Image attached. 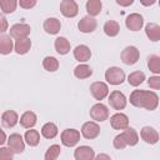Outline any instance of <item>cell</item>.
<instances>
[{
  "mask_svg": "<svg viewBox=\"0 0 160 160\" xmlns=\"http://www.w3.org/2000/svg\"><path fill=\"white\" fill-rule=\"evenodd\" d=\"M125 25L131 31H139V30H141V28L144 25V18H142V15H140L138 12L129 14L125 19Z\"/></svg>",
  "mask_w": 160,
  "mask_h": 160,
  "instance_id": "obj_11",
  "label": "cell"
},
{
  "mask_svg": "<svg viewBox=\"0 0 160 160\" xmlns=\"http://www.w3.org/2000/svg\"><path fill=\"white\" fill-rule=\"evenodd\" d=\"M74 58L79 62H85L91 58V50L86 45H78L74 49Z\"/></svg>",
  "mask_w": 160,
  "mask_h": 160,
  "instance_id": "obj_19",
  "label": "cell"
},
{
  "mask_svg": "<svg viewBox=\"0 0 160 160\" xmlns=\"http://www.w3.org/2000/svg\"><path fill=\"white\" fill-rule=\"evenodd\" d=\"M110 125L115 130H125L129 128V118L122 112H116L110 118Z\"/></svg>",
  "mask_w": 160,
  "mask_h": 160,
  "instance_id": "obj_13",
  "label": "cell"
},
{
  "mask_svg": "<svg viewBox=\"0 0 160 160\" xmlns=\"http://www.w3.org/2000/svg\"><path fill=\"white\" fill-rule=\"evenodd\" d=\"M90 116H91L92 120H95V122L96 121H99V122L105 121L109 118V109L102 102H98V104H95V105L91 106V109H90Z\"/></svg>",
  "mask_w": 160,
  "mask_h": 160,
  "instance_id": "obj_7",
  "label": "cell"
},
{
  "mask_svg": "<svg viewBox=\"0 0 160 160\" xmlns=\"http://www.w3.org/2000/svg\"><path fill=\"white\" fill-rule=\"evenodd\" d=\"M19 121H20V125H21L24 129H32V128L35 126L36 121H38V116H36V114L32 112V111H25V112L20 116Z\"/></svg>",
  "mask_w": 160,
  "mask_h": 160,
  "instance_id": "obj_21",
  "label": "cell"
},
{
  "mask_svg": "<svg viewBox=\"0 0 160 160\" xmlns=\"http://www.w3.org/2000/svg\"><path fill=\"white\" fill-rule=\"evenodd\" d=\"M9 29V22L4 15L0 14V34H4Z\"/></svg>",
  "mask_w": 160,
  "mask_h": 160,
  "instance_id": "obj_39",
  "label": "cell"
},
{
  "mask_svg": "<svg viewBox=\"0 0 160 160\" xmlns=\"http://www.w3.org/2000/svg\"><path fill=\"white\" fill-rule=\"evenodd\" d=\"M140 136L146 144H150V145H154L159 141V132L151 126H144L140 130Z\"/></svg>",
  "mask_w": 160,
  "mask_h": 160,
  "instance_id": "obj_15",
  "label": "cell"
},
{
  "mask_svg": "<svg viewBox=\"0 0 160 160\" xmlns=\"http://www.w3.org/2000/svg\"><path fill=\"white\" fill-rule=\"evenodd\" d=\"M74 158H75V160H94L95 151L92 148H90L88 145H81L75 149Z\"/></svg>",
  "mask_w": 160,
  "mask_h": 160,
  "instance_id": "obj_16",
  "label": "cell"
},
{
  "mask_svg": "<svg viewBox=\"0 0 160 160\" xmlns=\"http://www.w3.org/2000/svg\"><path fill=\"white\" fill-rule=\"evenodd\" d=\"M24 140L29 146H36L40 142V134L38 130L29 129V130H26V132L24 135Z\"/></svg>",
  "mask_w": 160,
  "mask_h": 160,
  "instance_id": "obj_28",
  "label": "cell"
},
{
  "mask_svg": "<svg viewBox=\"0 0 160 160\" xmlns=\"http://www.w3.org/2000/svg\"><path fill=\"white\" fill-rule=\"evenodd\" d=\"M105 80L110 85H120L125 80V72L118 66H110L105 71Z\"/></svg>",
  "mask_w": 160,
  "mask_h": 160,
  "instance_id": "obj_2",
  "label": "cell"
},
{
  "mask_svg": "<svg viewBox=\"0 0 160 160\" xmlns=\"http://www.w3.org/2000/svg\"><path fill=\"white\" fill-rule=\"evenodd\" d=\"M18 122H19V115H18L16 111L6 110V111L2 112V115H1V124H2V126L10 129V128H14Z\"/></svg>",
  "mask_w": 160,
  "mask_h": 160,
  "instance_id": "obj_18",
  "label": "cell"
},
{
  "mask_svg": "<svg viewBox=\"0 0 160 160\" xmlns=\"http://www.w3.org/2000/svg\"><path fill=\"white\" fill-rule=\"evenodd\" d=\"M120 136H121L125 146H135L139 142V135H138L136 130L132 128H128V129L122 130V132H120Z\"/></svg>",
  "mask_w": 160,
  "mask_h": 160,
  "instance_id": "obj_17",
  "label": "cell"
},
{
  "mask_svg": "<svg viewBox=\"0 0 160 160\" xmlns=\"http://www.w3.org/2000/svg\"><path fill=\"white\" fill-rule=\"evenodd\" d=\"M120 31V25L118 21L115 20H108L105 24H104V32L110 36V38H114L119 34Z\"/></svg>",
  "mask_w": 160,
  "mask_h": 160,
  "instance_id": "obj_29",
  "label": "cell"
},
{
  "mask_svg": "<svg viewBox=\"0 0 160 160\" xmlns=\"http://www.w3.org/2000/svg\"><path fill=\"white\" fill-rule=\"evenodd\" d=\"M6 140H8V138H6V134H5V131L0 128V145H4L5 142H6Z\"/></svg>",
  "mask_w": 160,
  "mask_h": 160,
  "instance_id": "obj_42",
  "label": "cell"
},
{
  "mask_svg": "<svg viewBox=\"0 0 160 160\" xmlns=\"http://www.w3.org/2000/svg\"><path fill=\"white\" fill-rule=\"evenodd\" d=\"M14 50V42L10 35L0 34V54L8 55Z\"/></svg>",
  "mask_w": 160,
  "mask_h": 160,
  "instance_id": "obj_23",
  "label": "cell"
},
{
  "mask_svg": "<svg viewBox=\"0 0 160 160\" xmlns=\"http://www.w3.org/2000/svg\"><path fill=\"white\" fill-rule=\"evenodd\" d=\"M54 48H55L56 52L60 54V55H66L68 52H70V49H71L69 40L66 38H64V36H59V38L55 39Z\"/></svg>",
  "mask_w": 160,
  "mask_h": 160,
  "instance_id": "obj_22",
  "label": "cell"
},
{
  "mask_svg": "<svg viewBox=\"0 0 160 160\" xmlns=\"http://www.w3.org/2000/svg\"><path fill=\"white\" fill-rule=\"evenodd\" d=\"M0 160H14V152L9 148H0Z\"/></svg>",
  "mask_w": 160,
  "mask_h": 160,
  "instance_id": "obj_36",
  "label": "cell"
},
{
  "mask_svg": "<svg viewBox=\"0 0 160 160\" xmlns=\"http://www.w3.org/2000/svg\"><path fill=\"white\" fill-rule=\"evenodd\" d=\"M120 58H121V61L125 64V65H134L138 62L139 58H140V51L136 46H126L121 54H120Z\"/></svg>",
  "mask_w": 160,
  "mask_h": 160,
  "instance_id": "obj_4",
  "label": "cell"
},
{
  "mask_svg": "<svg viewBox=\"0 0 160 160\" xmlns=\"http://www.w3.org/2000/svg\"><path fill=\"white\" fill-rule=\"evenodd\" d=\"M58 132H59L58 126L54 122H46L41 128V135L45 139H54L58 135Z\"/></svg>",
  "mask_w": 160,
  "mask_h": 160,
  "instance_id": "obj_30",
  "label": "cell"
},
{
  "mask_svg": "<svg viewBox=\"0 0 160 160\" xmlns=\"http://www.w3.org/2000/svg\"><path fill=\"white\" fill-rule=\"evenodd\" d=\"M18 1L16 0H0V9L4 14H11L16 10Z\"/></svg>",
  "mask_w": 160,
  "mask_h": 160,
  "instance_id": "obj_35",
  "label": "cell"
},
{
  "mask_svg": "<svg viewBox=\"0 0 160 160\" xmlns=\"http://www.w3.org/2000/svg\"><path fill=\"white\" fill-rule=\"evenodd\" d=\"M94 160H111V158H110L108 154L100 152V154H98V155L94 158Z\"/></svg>",
  "mask_w": 160,
  "mask_h": 160,
  "instance_id": "obj_40",
  "label": "cell"
},
{
  "mask_svg": "<svg viewBox=\"0 0 160 160\" xmlns=\"http://www.w3.org/2000/svg\"><path fill=\"white\" fill-rule=\"evenodd\" d=\"M102 2L100 0H88L86 1V12L89 16L94 18L101 12Z\"/></svg>",
  "mask_w": 160,
  "mask_h": 160,
  "instance_id": "obj_26",
  "label": "cell"
},
{
  "mask_svg": "<svg viewBox=\"0 0 160 160\" xmlns=\"http://www.w3.org/2000/svg\"><path fill=\"white\" fill-rule=\"evenodd\" d=\"M130 104L135 108H142L149 111H152L159 105V96L156 92L150 90L136 89L130 94Z\"/></svg>",
  "mask_w": 160,
  "mask_h": 160,
  "instance_id": "obj_1",
  "label": "cell"
},
{
  "mask_svg": "<svg viewBox=\"0 0 160 160\" xmlns=\"http://www.w3.org/2000/svg\"><path fill=\"white\" fill-rule=\"evenodd\" d=\"M8 148L14 152V154H21L24 150H25V141L22 139V136L18 132H14L11 134L8 140Z\"/></svg>",
  "mask_w": 160,
  "mask_h": 160,
  "instance_id": "obj_6",
  "label": "cell"
},
{
  "mask_svg": "<svg viewBox=\"0 0 160 160\" xmlns=\"http://www.w3.org/2000/svg\"><path fill=\"white\" fill-rule=\"evenodd\" d=\"M145 80V74L140 70L138 71H132L129 74L128 76V82L131 85V86H139L142 81Z\"/></svg>",
  "mask_w": 160,
  "mask_h": 160,
  "instance_id": "obj_32",
  "label": "cell"
},
{
  "mask_svg": "<svg viewBox=\"0 0 160 160\" xmlns=\"http://www.w3.org/2000/svg\"><path fill=\"white\" fill-rule=\"evenodd\" d=\"M148 68L151 72L159 75L160 74V56L158 55H150L148 58Z\"/></svg>",
  "mask_w": 160,
  "mask_h": 160,
  "instance_id": "obj_33",
  "label": "cell"
},
{
  "mask_svg": "<svg viewBox=\"0 0 160 160\" xmlns=\"http://www.w3.org/2000/svg\"><path fill=\"white\" fill-rule=\"evenodd\" d=\"M134 2V0H116V4L120 6H130Z\"/></svg>",
  "mask_w": 160,
  "mask_h": 160,
  "instance_id": "obj_41",
  "label": "cell"
},
{
  "mask_svg": "<svg viewBox=\"0 0 160 160\" xmlns=\"http://www.w3.org/2000/svg\"><path fill=\"white\" fill-rule=\"evenodd\" d=\"M30 31H31L30 25L24 24V22H18L10 28V38L15 39V40L26 39V38H29Z\"/></svg>",
  "mask_w": 160,
  "mask_h": 160,
  "instance_id": "obj_5",
  "label": "cell"
},
{
  "mask_svg": "<svg viewBox=\"0 0 160 160\" xmlns=\"http://www.w3.org/2000/svg\"><path fill=\"white\" fill-rule=\"evenodd\" d=\"M108 96H109V104H110V106L112 109H115V110H122V109H125L128 100H126V96L121 91L114 90Z\"/></svg>",
  "mask_w": 160,
  "mask_h": 160,
  "instance_id": "obj_9",
  "label": "cell"
},
{
  "mask_svg": "<svg viewBox=\"0 0 160 160\" xmlns=\"http://www.w3.org/2000/svg\"><path fill=\"white\" fill-rule=\"evenodd\" d=\"M156 1L155 0H150V1H144V0H141V4L142 5H145V6H149V5H154Z\"/></svg>",
  "mask_w": 160,
  "mask_h": 160,
  "instance_id": "obj_43",
  "label": "cell"
},
{
  "mask_svg": "<svg viewBox=\"0 0 160 160\" xmlns=\"http://www.w3.org/2000/svg\"><path fill=\"white\" fill-rule=\"evenodd\" d=\"M145 34L151 41H159L160 40V26L154 22H149L145 26Z\"/></svg>",
  "mask_w": 160,
  "mask_h": 160,
  "instance_id": "obj_25",
  "label": "cell"
},
{
  "mask_svg": "<svg viewBox=\"0 0 160 160\" xmlns=\"http://www.w3.org/2000/svg\"><path fill=\"white\" fill-rule=\"evenodd\" d=\"M42 66L46 71L54 72L59 69V60L54 56H45L42 60Z\"/></svg>",
  "mask_w": 160,
  "mask_h": 160,
  "instance_id": "obj_31",
  "label": "cell"
},
{
  "mask_svg": "<svg viewBox=\"0 0 160 160\" xmlns=\"http://www.w3.org/2000/svg\"><path fill=\"white\" fill-rule=\"evenodd\" d=\"M90 92L95 100H104L109 95V86L102 81H95L90 85Z\"/></svg>",
  "mask_w": 160,
  "mask_h": 160,
  "instance_id": "obj_8",
  "label": "cell"
},
{
  "mask_svg": "<svg viewBox=\"0 0 160 160\" xmlns=\"http://www.w3.org/2000/svg\"><path fill=\"white\" fill-rule=\"evenodd\" d=\"M18 4L22 9H31V8H34L36 5V0H20Z\"/></svg>",
  "mask_w": 160,
  "mask_h": 160,
  "instance_id": "obj_38",
  "label": "cell"
},
{
  "mask_svg": "<svg viewBox=\"0 0 160 160\" xmlns=\"http://www.w3.org/2000/svg\"><path fill=\"white\" fill-rule=\"evenodd\" d=\"M96 26H98L96 20H95L94 18L89 16V15L81 18L80 21L78 22L79 30H80L81 32H84V34H90V32H92V31L96 29Z\"/></svg>",
  "mask_w": 160,
  "mask_h": 160,
  "instance_id": "obj_14",
  "label": "cell"
},
{
  "mask_svg": "<svg viewBox=\"0 0 160 160\" xmlns=\"http://www.w3.org/2000/svg\"><path fill=\"white\" fill-rule=\"evenodd\" d=\"M60 11L65 18H75L79 12V6L74 0H62L60 2Z\"/></svg>",
  "mask_w": 160,
  "mask_h": 160,
  "instance_id": "obj_12",
  "label": "cell"
},
{
  "mask_svg": "<svg viewBox=\"0 0 160 160\" xmlns=\"http://www.w3.org/2000/svg\"><path fill=\"white\" fill-rule=\"evenodd\" d=\"M31 49V40L29 38L26 39H21V40H15L14 44V50L16 54L19 55H25L29 52V50Z\"/></svg>",
  "mask_w": 160,
  "mask_h": 160,
  "instance_id": "obj_24",
  "label": "cell"
},
{
  "mask_svg": "<svg viewBox=\"0 0 160 160\" xmlns=\"http://www.w3.org/2000/svg\"><path fill=\"white\" fill-rule=\"evenodd\" d=\"M100 134V126L98 125V122L95 121H86L82 124L81 126V135L88 139V140H92L96 139Z\"/></svg>",
  "mask_w": 160,
  "mask_h": 160,
  "instance_id": "obj_10",
  "label": "cell"
},
{
  "mask_svg": "<svg viewBox=\"0 0 160 160\" xmlns=\"http://www.w3.org/2000/svg\"><path fill=\"white\" fill-rule=\"evenodd\" d=\"M60 139H61V144L64 146L72 148L80 141V131H78L76 129H65L61 132Z\"/></svg>",
  "mask_w": 160,
  "mask_h": 160,
  "instance_id": "obj_3",
  "label": "cell"
},
{
  "mask_svg": "<svg viewBox=\"0 0 160 160\" xmlns=\"http://www.w3.org/2000/svg\"><path fill=\"white\" fill-rule=\"evenodd\" d=\"M44 30L50 35H56L61 29V22L56 18H48L44 21Z\"/></svg>",
  "mask_w": 160,
  "mask_h": 160,
  "instance_id": "obj_20",
  "label": "cell"
},
{
  "mask_svg": "<svg viewBox=\"0 0 160 160\" xmlns=\"http://www.w3.org/2000/svg\"><path fill=\"white\" fill-rule=\"evenodd\" d=\"M60 151H61L60 145H58V144L50 145L44 155V160H56L60 155Z\"/></svg>",
  "mask_w": 160,
  "mask_h": 160,
  "instance_id": "obj_34",
  "label": "cell"
},
{
  "mask_svg": "<svg viewBox=\"0 0 160 160\" xmlns=\"http://www.w3.org/2000/svg\"><path fill=\"white\" fill-rule=\"evenodd\" d=\"M74 75L78 79H88L92 75V69L86 64H79L74 69Z\"/></svg>",
  "mask_w": 160,
  "mask_h": 160,
  "instance_id": "obj_27",
  "label": "cell"
},
{
  "mask_svg": "<svg viewBox=\"0 0 160 160\" xmlns=\"http://www.w3.org/2000/svg\"><path fill=\"white\" fill-rule=\"evenodd\" d=\"M148 84L151 89L154 90H159L160 89V76L155 75V76H150L149 80H148Z\"/></svg>",
  "mask_w": 160,
  "mask_h": 160,
  "instance_id": "obj_37",
  "label": "cell"
}]
</instances>
